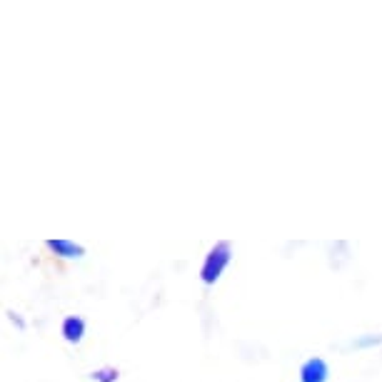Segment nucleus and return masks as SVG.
I'll return each instance as SVG.
<instances>
[{
  "instance_id": "f257e3e1",
  "label": "nucleus",
  "mask_w": 382,
  "mask_h": 382,
  "mask_svg": "<svg viewBox=\"0 0 382 382\" xmlns=\"http://www.w3.org/2000/svg\"><path fill=\"white\" fill-rule=\"evenodd\" d=\"M230 260H233V245L227 243V240H217V243L207 250L205 260H202V268H200L202 285H207V288L215 285L217 280L222 278L225 268L230 265Z\"/></svg>"
},
{
  "instance_id": "f03ea898",
  "label": "nucleus",
  "mask_w": 382,
  "mask_h": 382,
  "mask_svg": "<svg viewBox=\"0 0 382 382\" xmlns=\"http://www.w3.org/2000/svg\"><path fill=\"white\" fill-rule=\"evenodd\" d=\"M330 367L322 357H310L300 365V382H327Z\"/></svg>"
},
{
  "instance_id": "7ed1b4c3",
  "label": "nucleus",
  "mask_w": 382,
  "mask_h": 382,
  "mask_svg": "<svg viewBox=\"0 0 382 382\" xmlns=\"http://www.w3.org/2000/svg\"><path fill=\"white\" fill-rule=\"evenodd\" d=\"M45 248L50 250L53 255H58V258H65V260H80L85 255L83 245L72 243V240H67V238L45 240Z\"/></svg>"
},
{
  "instance_id": "20e7f679",
  "label": "nucleus",
  "mask_w": 382,
  "mask_h": 382,
  "mask_svg": "<svg viewBox=\"0 0 382 382\" xmlns=\"http://www.w3.org/2000/svg\"><path fill=\"white\" fill-rule=\"evenodd\" d=\"M60 335L70 345H80L85 337V320L80 315H67L60 322Z\"/></svg>"
},
{
  "instance_id": "39448f33",
  "label": "nucleus",
  "mask_w": 382,
  "mask_h": 382,
  "mask_svg": "<svg viewBox=\"0 0 382 382\" xmlns=\"http://www.w3.org/2000/svg\"><path fill=\"white\" fill-rule=\"evenodd\" d=\"M118 377H120L118 367H100V370L90 372V380L95 382H118Z\"/></svg>"
},
{
  "instance_id": "423d86ee",
  "label": "nucleus",
  "mask_w": 382,
  "mask_h": 382,
  "mask_svg": "<svg viewBox=\"0 0 382 382\" xmlns=\"http://www.w3.org/2000/svg\"><path fill=\"white\" fill-rule=\"evenodd\" d=\"M382 342V335L380 337H360V340H355V347H367V345H380Z\"/></svg>"
},
{
  "instance_id": "0eeeda50",
  "label": "nucleus",
  "mask_w": 382,
  "mask_h": 382,
  "mask_svg": "<svg viewBox=\"0 0 382 382\" xmlns=\"http://www.w3.org/2000/svg\"><path fill=\"white\" fill-rule=\"evenodd\" d=\"M6 315H8V320H11V322H16V325H18V330H26V322H23V317L18 315V312L8 310Z\"/></svg>"
}]
</instances>
